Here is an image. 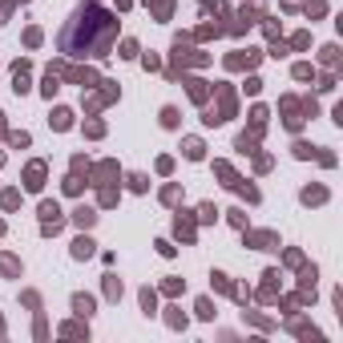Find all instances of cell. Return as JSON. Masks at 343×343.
I'll return each mask as SVG.
<instances>
[{"instance_id": "1", "label": "cell", "mask_w": 343, "mask_h": 343, "mask_svg": "<svg viewBox=\"0 0 343 343\" xmlns=\"http://www.w3.org/2000/svg\"><path fill=\"white\" fill-rule=\"evenodd\" d=\"M117 41V12H105L101 4H81L69 20H65V28H61L57 45L65 57H109V49H113Z\"/></svg>"}, {"instance_id": "2", "label": "cell", "mask_w": 343, "mask_h": 343, "mask_svg": "<svg viewBox=\"0 0 343 343\" xmlns=\"http://www.w3.org/2000/svg\"><path fill=\"white\" fill-rule=\"evenodd\" d=\"M41 178H45V166H41V162H33L28 174H24V186H28V190H41V186H45Z\"/></svg>"}, {"instance_id": "3", "label": "cell", "mask_w": 343, "mask_h": 343, "mask_svg": "<svg viewBox=\"0 0 343 343\" xmlns=\"http://www.w3.org/2000/svg\"><path fill=\"white\" fill-rule=\"evenodd\" d=\"M303 202H307V206H311V202L319 206V202H327V190H323V186H307V190H303Z\"/></svg>"}, {"instance_id": "4", "label": "cell", "mask_w": 343, "mask_h": 343, "mask_svg": "<svg viewBox=\"0 0 343 343\" xmlns=\"http://www.w3.org/2000/svg\"><path fill=\"white\" fill-rule=\"evenodd\" d=\"M319 154V146H311V141H295V158H315Z\"/></svg>"}, {"instance_id": "5", "label": "cell", "mask_w": 343, "mask_h": 343, "mask_svg": "<svg viewBox=\"0 0 343 343\" xmlns=\"http://www.w3.org/2000/svg\"><path fill=\"white\" fill-rule=\"evenodd\" d=\"M73 254H77V259H89V254H93V242H89V238H77V242H73Z\"/></svg>"}, {"instance_id": "6", "label": "cell", "mask_w": 343, "mask_h": 343, "mask_svg": "<svg viewBox=\"0 0 343 343\" xmlns=\"http://www.w3.org/2000/svg\"><path fill=\"white\" fill-rule=\"evenodd\" d=\"M53 125H57V129H69V125H73V113H69V109H53Z\"/></svg>"}, {"instance_id": "7", "label": "cell", "mask_w": 343, "mask_h": 343, "mask_svg": "<svg viewBox=\"0 0 343 343\" xmlns=\"http://www.w3.org/2000/svg\"><path fill=\"white\" fill-rule=\"evenodd\" d=\"M186 158H190V162H198V158H202V141H198V137H190V141H186Z\"/></svg>"}, {"instance_id": "8", "label": "cell", "mask_w": 343, "mask_h": 343, "mask_svg": "<svg viewBox=\"0 0 343 343\" xmlns=\"http://www.w3.org/2000/svg\"><path fill=\"white\" fill-rule=\"evenodd\" d=\"M57 214H61V210H57V202H45V206H41V218H45V222H61Z\"/></svg>"}, {"instance_id": "9", "label": "cell", "mask_w": 343, "mask_h": 343, "mask_svg": "<svg viewBox=\"0 0 343 343\" xmlns=\"http://www.w3.org/2000/svg\"><path fill=\"white\" fill-rule=\"evenodd\" d=\"M73 218H77V226H93V218H97V214H93V210H85V206H81V210H77V214H73Z\"/></svg>"}, {"instance_id": "10", "label": "cell", "mask_w": 343, "mask_h": 343, "mask_svg": "<svg viewBox=\"0 0 343 343\" xmlns=\"http://www.w3.org/2000/svg\"><path fill=\"white\" fill-rule=\"evenodd\" d=\"M162 125H166V129H174V125H178V109H174V105H166V109H162Z\"/></svg>"}, {"instance_id": "11", "label": "cell", "mask_w": 343, "mask_h": 343, "mask_svg": "<svg viewBox=\"0 0 343 343\" xmlns=\"http://www.w3.org/2000/svg\"><path fill=\"white\" fill-rule=\"evenodd\" d=\"M41 89H45V97H53V93H57V73H53V69H49V77H45V85H41Z\"/></svg>"}, {"instance_id": "12", "label": "cell", "mask_w": 343, "mask_h": 343, "mask_svg": "<svg viewBox=\"0 0 343 343\" xmlns=\"http://www.w3.org/2000/svg\"><path fill=\"white\" fill-rule=\"evenodd\" d=\"M190 97H194V101H206V85H202V81H190Z\"/></svg>"}, {"instance_id": "13", "label": "cell", "mask_w": 343, "mask_h": 343, "mask_svg": "<svg viewBox=\"0 0 343 343\" xmlns=\"http://www.w3.org/2000/svg\"><path fill=\"white\" fill-rule=\"evenodd\" d=\"M339 61V49L335 45H323V65H335Z\"/></svg>"}, {"instance_id": "14", "label": "cell", "mask_w": 343, "mask_h": 343, "mask_svg": "<svg viewBox=\"0 0 343 343\" xmlns=\"http://www.w3.org/2000/svg\"><path fill=\"white\" fill-rule=\"evenodd\" d=\"M295 77H299V81H311L315 69H311V65H295Z\"/></svg>"}, {"instance_id": "15", "label": "cell", "mask_w": 343, "mask_h": 343, "mask_svg": "<svg viewBox=\"0 0 343 343\" xmlns=\"http://www.w3.org/2000/svg\"><path fill=\"white\" fill-rule=\"evenodd\" d=\"M85 133H89V137H101V133H105V125H101V121H89V125H85Z\"/></svg>"}]
</instances>
